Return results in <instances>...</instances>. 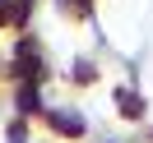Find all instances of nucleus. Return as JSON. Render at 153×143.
I'll return each instance as SVG.
<instances>
[{"label": "nucleus", "mask_w": 153, "mask_h": 143, "mask_svg": "<svg viewBox=\"0 0 153 143\" xmlns=\"http://www.w3.org/2000/svg\"><path fill=\"white\" fill-rule=\"evenodd\" d=\"M51 120L60 125V134H79V115H65V111H56Z\"/></svg>", "instance_id": "obj_1"}, {"label": "nucleus", "mask_w": 153, "mask_h": 143, "mask_svg": "<svg viewBox=\"0 0 153 143\" xmlns=\"http://www.w3.org/2000/svg\"><path fill=\"white\" fill-rule=\"evenodd\" d=\"M121 111H130V115H139V97H130V92H121Z\"/></svg>", "instance_id": "obj_2"}]
</instances>
